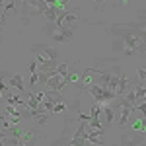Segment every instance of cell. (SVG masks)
<instances>
[{"mask_svg": "<svg viewBox=\"0 0 146 146\" xmlns=\"http://www.w3.org/2000/svg\"><path fill=\"white\" fill-rule=\"evenodd\" d=\"M72 31H74L72 27H68V25H64V23H62V25L58 27V31L53 35V39H55L56 43H66L68 39L72 37Z\"/></svg>", "mask_w": 146, "mask_h": 146, "instance_id": "6da1fadb", "label": "cell"}, {"mask_svg": "<svg viewBox=\"0 0 146 146\" xmlns=\"http://www.w3.org/2000/svg\"><path fill=\"white\" fill-rule=\"evenodd\" d=\"M136 109L135 107H131V105H127L121 109V115H119V127H127L129 125V119H131V115L135 113Z\"/></svg>", "mask_w": 146, "mask_h": 146, "instance_id": "7a4b0ae2", "label": "cell"}, {"mask_svg": "<svg viewBox=\"0 0 146 146\" xmlns=\"http://www.w3.org/2000/svg\"><path fill=\"white\" fill-rule=\"evenodd\" d=\"M31 51H33V53H43L47 58H56V55H58V53H56V49L47 47V45H35Z\"/></svg>", "mask_w": 146, "mask_h": 146, "instance_id": "3957f363", "label": "cell"}, {"mask_svg": "<svg viewBox=\"0 0 146 146\" xmlns=\"http://www.w3.org/2000/svg\"><path fill=\"white\" fill-rule=\"evenodd\" d=\"M60 10H62V8H58V6H49V8L43 12V16H45V22H56V18H58Z\"/></svg>", "mask_w": 146, "mask_h": 146, "instance_id": "277c9868", "label": "cell"}, {"mask_svg": "<svg viewBox=\"0 0 146 146\" xmlns=\"http://www.w3.org/2000/svg\"><path fill=\"white\" fill-rule=\"evenodd\" d=\"M8 84H10L12 88L20 90L22 94H23V90H25V86H23V76H22V74H12L10 80H8Z\"/></svg>", "mask_w": 146, "mask_h": 146, "instance_id": "5b68a950", "label": "cell"}, {"mask_svg": "<svg viewBox=\"0 0 146 146\" xmlns=\"http://www.w3.org/2000/svg\"><path fill=\"white\" fill-rule=\"evenodd\" d=\"M127 90H129V78L123 74V76H121V80H119V86H117L115 94H117V96H125V94H127Z\"/></svg>", "mask_w": 146, "mask_h": 146, "instance_id": "8992f818", "label": "cell"}, {"mask_svg": "<svg viewBox=\"0 0 146 146\" xmlns=\"http://www.w3.org/2000/svg\"><path fill=\"white\" fill-rule=\"evenodd\" d=\"M125 49H127L125 39L123 37H115V39H113V51H115V53H123Z\"/></svg>", "mask_w": 146, "mask_h": 146, "instance_id": "52a82bcc", "label": "cell"}, {"mask_svg": "<svg viewBox=\"0 0 146 146\" xmlns=\"http://www.w3.org/2000/svg\"><path fill=\"white\" fill-rule=\"evenodd\" d=\"M49 119H51V113H39V115L33 119V123L37 125V127H45Z\"/></svg>", "mask_w": 146, "mask_h": 146, "instance_id": "ba28073f", "label": "cell"}, {"mask_svg": "<svg viewBox=\"0 0 146 146\" xmlns=\"http://www.w3.org/2000/svg\"><path fill=\"white\" fill-rule=\"evenodd\" d=\"M78 20H80L78 14H68V12H66V16H64V25H68V27H72V29H74V25H76Z\"/></svg>", "mask_w": 146, "mask_h": 146, "instance_id": "9c48e42d", "label": "cell"}, {"mask_svg": "<svg viewBox=\"0 0 146 146\" xmlns=\"http://www.w3.org/2000/svg\"><path fill=\"white\" fill-rule=\"evenodd\" d=\"M56 31H58V23H56V22H45V33L47 35L53 37Z\"/></svg>", "mask_w": 146, "mask_h": 146, "instance_id": "30bf717a", "label": "cell"}, {"mask_svg": "<svg viewBox=\"0 0 146 146\" xmlns=\"http://www.w3.org/2000/svg\"><path fill=\"white\" fill-rule=\"evenodd\" d=\"M33 136H35L33 131H25V133H23V136H22V144H20V146L31 144V142H33Z\"/></svg>", "mask_w": 146, "mask_h": 146, "instance_id": "8fae6325", "label": "cell"}, {"mask_svg": "<svg viewBox=\"0 0 146 146\" xmlns=\"http://www.w3.org/2000/svg\"><path fill=\"white\" fill-rule=\"evenodd\" d=\"M56 74H60L62 78H66V76H68V62H58V66H56Z\"/></svg>", "mask_w": 146, "mask_h": 146, "instance_id": "7c38bea8", "label": "cell"}, {"mask_svg": "<svg viewBox=\"0 0 146 146\" xmlns=\"http://www.w3.org/2000/svg\"><path fill=\"white\" fill-rule=\"evenodd\" d=\"M142 125H144V119H135V121L131 123V129L136 131V133H140V131H142Z\"/></svg>", "mask_w": 146, "mask_h": 146, "instance_id": "4fadbf2b", "label": "cell"}, {"mask_svg": "<svg viewBox=\"0 0 146 146\" xmlns=\"http://www.w3.org/2000/svg\"><path fill=\"white\" fill-rule=\"evenodd\" d=\"M66 103H64V101L60 100V101H56V105H55V109H53V113H64L66 111Z\"/></svg>", "mask_w": 146, "mask_h": 146, "instance_id": "5bb4252c", "label": "cell"}, {"mask_svg": "<svg viewBox=\"0 0 146 146\" xmlns=\"http://www.w3.org/2000/svg\"><path fill=\"white\" fill-rule=\"evenodd\" d=\"M88 142H92V144H105L103 136H92V138H88Z\"/></svg>", "mask_w": 146, "mask_h": 146, "instance_id": "9a60e30c", "label": "cell"}, {"mask_svg": "<svg viewBox=\"0 0 146 146\" xmlns=\"http://www.w3.org/2000/svg\"><path fill=\"white\" fill-rule=\"evenodd\" d=\"M49 78H51V74H49V72H39V82H41V84H47Z\"/></svg>", "mask_w": 146, "mask_h": 146, "instance_id": "2e32d148", "label": "cell"}, {"mask_svg": "<svg viewBox=\"0 0 146 146\" xmlns=\"http://www.w3.org/2000/svg\"><path fill=\"white\" fill-rule=\"evenodd\" d=\"M135 109H136V111H140V113H142V117H146V101H140V103L136 105Z\"/></svg>", "mask_w": 146, "mask_h": 146, "instance_id": "e0dca14e", "label": "cell"}, {"mask_svg": "<svg viewBox=\"0 0 146 146\" xmlns=\"http://www.w3.org/2000/svg\"><path fill=\"white\" fill-rule=\"evenodd\" d=\"M136 76H138V80H146V68H138Z\"/></svg>", "mask_w": 146, "mask_h": 146, "instance_id": "ac0fdd59", "label": "cell"}, {"mask_svg": "<svg viewBox=\"0 0 146 146\" xmlns=\"http://www.w3.org/2000/svg\"><path fill=\"white\" fill-rule=\"evenodd\" d=\"M142 119H144V125H142V131H140V133H142V135H146V117H142Z\"/></svg>", "mask_w": 146, "mask_h": 146, "instance_id": "d6986e66", "label": "cell"}]
</instances>
